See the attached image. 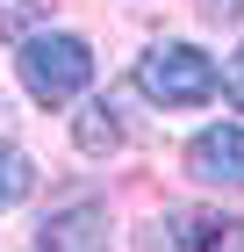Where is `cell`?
Segmentation results:
<instances>
[{
  "instance_id": "277c9868",
  "label": "cell",
  "mask_w": 244,
  "mask_h": 252,
  "mask_svg": "<svg viewBox=\"0 0 244 252\" xmlns=\"http://www.w3.org/2000/svg\"><path fill=\"white\" fill-rule=\"evenodd\" d=\"M158 238H165V245L208 252V245H244V223L237 216H216V209H172L165 223H158Z\"/></svg>"
},
{
  "instance_id": "8992f818",
  "label": "cell",
  "mask_w": 244,
  "mask_h": 252,
  "mask_svg": "<svg viewBox=\"0 0 244 252\" xmlns=\"http://www.w3.org/2000/svg\"><path fill=\"white\" fill-rule=\"evenodd\" d=\"M72 144L86 158H108V152H122V108L115 101H86L72 116Z\"/></svg>"
},
{
  "instance_id": "9c48e42d",
  "label": "cell",
  "mask_w": 244,
  "mask_h": 252,
  "mask_svg": "<svg viewBox=\"0 0 244 252\" xmlns=\"http://www.w3.org/2000/svg\"><path fill=\"white\" fill-rule=\"evenodd\" d=\"M216 87H223V101H230V108H244V51L223 65V79H216Z\"/></svg>"
},
{
  "instance_id": "ba28073f",
  "label": "cell",
  "mask_w": 244,
  "mask_h": 252,
  "mask_svg": "<svg viewBox=\"0 0 244 252\" xmlns=\"http://www.w3.org/2000/svg\"><path fill=\"white\" fill-rule=\"evenodd\" d=\"M43 15H51V0H0V36H29V29H43Z\"/></svg>"
},
{
  "instance_id": "5b68a950",
  "label": "cell",
  "mask_w": 244,
  "mask_h": 252,
  "mask_svg": "<svg viewBox=\"0 0 244 252\" xmlns=\"http://www.w3.org/2000/svg\"><path fill=\"white\" fill-rule=\"evenodd\" d=\"M101 238H108V209H101V202H79V209L43 216L36 245H101Z\"/></svg>"
},
{
  "instance_id": "3957f363",
  "label": "cell",
  "mask_w": 244,
  "mask_h": 252,
  "mask_svg": "<svg viewBox=\"0 0 244 252\" xmlns=\"http://www.w3.org/2000/svg\"><path fill=\"white\" fill-rule=\"evenodd\" d=\"M187 173L208 188H244V130L237 123H216L187 144Z\"/></svg>"
},
{
  "instance_id": "7a4b0ae2",
  "label": "cell",
  "mask_w": 244,
  "mask_h": 252,
  "mask_svg": "<svg viewBox=\"0 0 244 252\" xmlns=\"http://www.w3.org/2000/svg\"><path fill=\"white\" fill-rule=\"evenodd\" d=\"M216 58L194 51V43H151L144 58H136V94L151 108H201L216 94Z\"/></svg>"
},
{
  "instance_id": "6da1fadb",
  "label": "cell",
  "mask_w": 244,
  "mask_h": 252,
  "mask_svg": "<svg viewBox=\"0 0 244 252\" xmlns=\"http://www.w3.org/2000/svg\"><path fill=\"white\" fill-rule=\"evenodd\" d=\"M22 94L43 101V108H65V101H79L86 87H94V51H86V36H72V29H29L22 36Z\"/></svg>"
},
{
  "instance_id": "52a82bcc",
  "label": "cell",
  "mask_w": 244,
  "mask_h": 252,
  "mask_svg": "<svg viewBox=\"0 0 244 252\" xmlns=\"http://www.w3.org/2000/svg\"><path fill=\"white\" fill-rule=\"evenodd\" d=\"M36 188V166H29V152H15V144H0V216L15 209L22 194Z\"/></svg>"
},
{
  "instance_id": "30bf717a",
  "label": "cell",
  "mask_w": 244,
  "mask_h": 252,
  "mask_svg": "<svg viewBox=\"0 0 244 252\" xmlns=\"http://www.w3.org/2000/svg\"><path fill=\"white\" fill-rule=\"evenodd\" d=\"M208 22H244V0H201Z\"/></svg>"
}]
</instances>
